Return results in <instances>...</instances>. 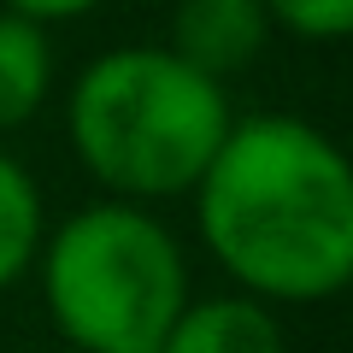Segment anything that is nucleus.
<instances>
[{
    "instance_id": "obj_5",
    "label": "nucleus",
    "mask_w": 353,
    "mask_h": 353,
    "mask_svg": "<svg viewBox=\"0 0 353 353\" xmlns=\"http://www.w3.org/2000/svg\"><path fill=\"white\" fill-rule=\"evenodd\" d=\"M159 353H283V330L271 306L248 301V294H212V301H189L176 312Z\"/></svg>"
},
{
    "instance_id": "obj_9",
    "label": "nucleus",
    "mask_w": 353,
    "mask_h": 353,
    "mask_svg": "<svg viewBox=\"0 0 353 353\" xmlns=\"http://www.w3.org/2000/svg\"><path fill=\"white\" fill-rule=\"evenodd\" d=\"M101 0H6V12H18V18H30V24H59V18H83V12H94Z\"/></svg>"
},
{
    "instance_id": "obj_1",
    "label": "nucleus",
    "mask_w": 353,
    "mask_h": 353,
    "mask_svg": "<svg viewBox=\"0 0 353 353\" xmlns=\"http://www.w3.org/2000/svg\"><path fill=\"white\" fill-rule=\"evenodd\" d=\"M194 224L259 306L330 301L353 277V171L306 118L259 112L230 124L194 183Z\"/></svg>"
},
{
    "instance_id": "obj_2",
    "label": "nucleus",
    "mask_w": 353,
    "mask_h": 353,
    "mask_svg": "<svg viewBox=\"0 0 353 353\" xmlns=\"http://www.w3.org/2000/svg\"><path fill=\"white\" fill-rule=\"evenodd\" d=\"M230 124L224 83L183 65L171 48H112L88 59L65 112L88 176L130 206L194 194Z\"/></svg>"
},
{
    "instance_id": "obj_6",
    "label": "nucleus",
    "mask_w": 353,
    "mask_h": 353,
    "mask_svg": "<svg viewBox=\"0 0 353 353\" xmlns=\"http://www.w3.org/2000/svg\"><path fill=\"white\" fill-rule=\"evenodd\" d=\"M53 88V48L48 30L18 12H0V130H18L41 112Z\"/></svg>"
},
{
    "instance_id": "obj_3",
    "label": "nucleus",
    "mask_w": 353,
    "mask_h": 353,
    "mask_svg": "<svg viewBox=\"0 0 353 353\" xmlns=\"http://www.w3.org/2000/svg\"><path fill=\"white\" fill-rule=\"evenodd\" d=\"M41 301L71 353H159L189 306L176 236L130 201H94L41 236Z\"/></svg>"
},
{
    "instance_id": "obj_4",
    "label": "nucleus",
    "mask_w": 353,
    "mask_h": 353,
    "mask_svg": "<svg viewBox=\"0 0 353 353\" xmlns=\"http://www.w3.org/2000/svg\"><path fill=\"white\" fill-rule=\"evenodd\" d=\"M265 41H271V18L259 0H176L171 12V53L212 83L253 65Z\"/></svg>"
},
{
    "instance_id": "obj_7",
    "label": "nucleus",
    "mask_w": 353,
    "mask_h": 353,
    "mask_svg": "<svg viewBox=\"0 0 353 353\" xmlns=\"http://www.w3.org/2000/svg\"><path fill=\"white\" fill-rule=\"evenodd\" d=\"M41 236H48V212H41L36 176L12 153H0V294L36 265Z\"/></svg>"
},
{
    "instance_id": "obj_8",
    "label": "nucleus",
    "mask_w": 353,
    "mask_h": 353,
    "mask_svg": "<svg viewBox=\"0 0 353 353\" xmlns=\"http://www.w3.org/2000/svg\"><path fill=\"white\" fill-rule=\"evenodd\" d=\"M271 30H289L301 41H341L353 30V0H259Z\"/></svg>"
}]
</instances>
